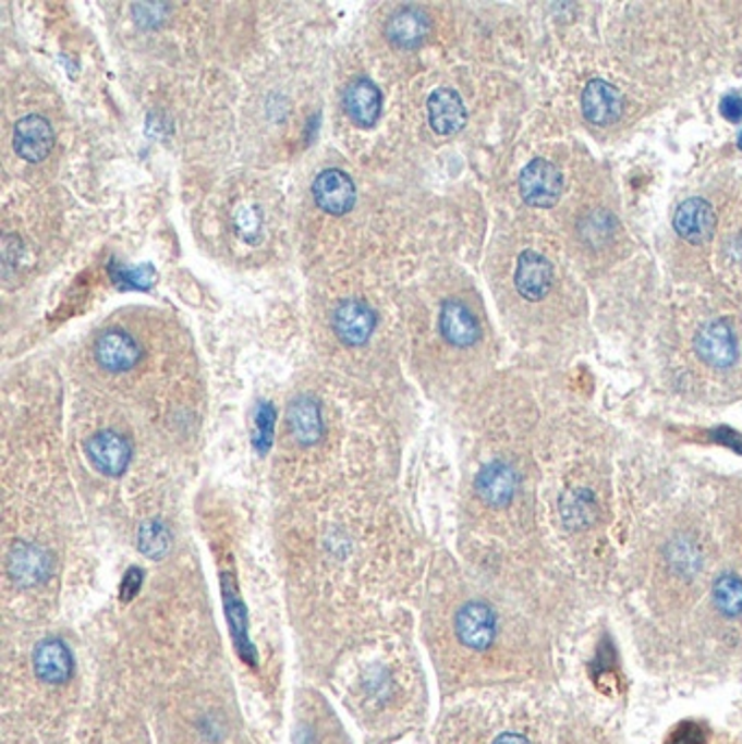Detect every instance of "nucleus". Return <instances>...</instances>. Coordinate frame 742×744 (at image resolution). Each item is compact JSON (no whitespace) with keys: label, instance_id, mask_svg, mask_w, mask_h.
Instances as JSON below:
<instances>
[{"label":"nucleus","instance_id":"bb28decb","mask_svg":"<svg viewBox=\"0 0 742 744\" xmlns=\"http://www.w3.org/2000/svg\"><path fill=\"white\" fill-rule=\"evenodd\" d=\"M495 744H530V741L521 734H501Z\"/></svg>","mask_w":742,"mask_h":744},{"label":"nucleus","instance_id":"aec40b11","mask_svg":"<svg viewBox=\"0 0 742 744\" xmlns=\"http://www.w3.org/2000/svg\"><path fill=\"white\" fill-rule=\"evenodd\" d=\"M713 597L717 608L726 614V617H739L742 612V580L739 575H723L715 582L713 588Z\"/></svg>","mask_w":742,"mask_h":744},{"label":"nucleus","instance_id":"0eeeda50","mask_svg":"<svg viewBox=\"0 0 742 744\" xmlns=\"http://www.w3.org/2000/svg\"><path fill=\"white\" fill-rule=\"evenodd\" d=\"M331 322H333L336 336L344 344L360 346V344H366V340L373 336L377 316L364 301L349 298L336 307Z\"/></svg>","mask_w":742,"mask_h":744},{"label":"nucleus","instance_id":"f3484780","mask_svg":"<svg viewBox=\"0 0 742 744\" xmlns=\"http://www.w3.org/2000/svg\"><path fill=\"white\" fill-rule=\"evenodd\" d=\"M33 669L35 675L52 686L65 684L72 678V654L59 638H46L35 647L33 654Z\"/></svg>","mask_w":742,"mask_h":744},{"label":"nucleus","instance_id":"f03ea898","mask_svg":"<svg viewBox=\"0 0 742 744\" xmlns=\"http://www.w3.org/2000/svg\"><path fill=\"white\" fill-rule=\"evenodd\" d=\"M312 194H314L316 205L323 211L331 214V216L349 214L353 209V205H355V198H357L353 179L346 172L338 170V168L323 170L314 179Z\"/></svg>","mask_w":742,"mask_h":744},{"label":"nucleus","instance_id":"cd10ccee","mask_svg":"<svg viewBox=\"0 0 742 744\" xmlns=\"http://www.w3.org/2000/svg\"><path fill=\"white\" fill-rule=\"evenodd\" d=\"M739 148H741V150H742V131H741V135H739Z\"/></svg>","mask_w":742,"mask_h":744},{"label":"nucleus","instance_id":"9d476101","mask_svg":"<svg viewBox=\"0 0 742 744\" xmlns=\"http://www.w3.org/2000/svg\"><path fill=\"white\" fill-rule=\"evenodd\" d=\"M516 290L523 298L527 301H543L551 285H554V266L551 261L536 253V251H523L516 264V275H514Z\"/></svg>","mask_w":742,"mask_h":744},{"label":"nucleus","instance_id":"39448f33","mask_svg":"<svg viewBox=\"0 0 742 744\" xmlns=\"http://www.w3.org/2000/svg\"><path fill=\"white\" fill-rule=\"evenodd\" d=\"M85 451H87L92 466L107 477H120L131 462V444L126 442L124 436L111 429L98 431L96 436H92L87 440Z\"/></svg>","mask_w":742,"mask_h":744},{"label":"nucleus","instance_id":"a211bd4d","mask_svg":"<svg viewBox=\"0 0 742 744\" xmlns=\"http://www.w3.org/2000/svg\"><path fill=\"white\" fill-rule=\"evenodd\" d=\"M440 331L445 340L453 346L466 349L473 346L482 331L477 318L471 314V309L458 301H447L440 309Z\"/></svg>","mask_w":742,"mask_h":744},{"label":"nucleus","instance_id":"ddd939ff","mask_svg":"<svg viewBox=\"0 0 742 744\" xmlns=\"http://www.w3.org/2000/svg\"><path fill=\"white\" fill-rule=\"evenodd\" d=\"M429 124L438 135H455L466 124V105L462 96L451 87H438L427 100Z\"/></svg>","mask_w":742,"mask_h":744},{"label":"nucleus","instance_id":"6ab92c4d","mask_svg":"<svg viewBox=\"0 0 742 744\" xmlns=\"http://www.w3.org/2000/svg\"><path fill=\"white\" fill-rule=\"evenodd\" d=\"M288 425L299 444L312 447L323 438L325 425L318 401L312 397H299L288 407Z\"/></svg>","mask_w":742,"mask_h":744},{"label":"nucleus","instance_id":"2eb2a0df","mask_svg":"<svg viewBox=\"0 0 742 744\" xmlns=\"http://www.w3.org/2000/svg\"><path fill=\"white\" fill-rule=\"evenodd\" d=\"M344 109L357 126L370 129L381 118L384 96L370 78H355L344 89Z\"/></svg>","mask_w":742,"mask_h":744},{"label":"nucleus","instance_id":"f8f14e48","mask_svg":"<svg viewBox=\"0 0 742 744\" xmlns=\"http://www.w3.org/2000/svg\"><path fill=\"white\" fill-rule=\"evenodd\" d=\"M94 355L105 370L126 373L139 362L142 351H139V344L126 331L109 329L96 340Z\"/></svg>","mask_w":742,"mask_h":744},{"label":"nucleus","instance_id":"20e7f679","mask_svg":"<svg viewBox=\"0 0 742 744\" xmlns=\"http://www.w3.org/2000/svg\"><path fill=\"white\" fill-rule=\"evenodd\" d=\"M695 351L715 368H730L739 359L737 338L726 320H713L704 325L695 336Z\"/></svg>","mask_w":742,"mask_h":744},{"label":"nucleus","instance_id":"4be33fe9","mask_svg":"<svg viewBox=\"0 0 742 744\" xmlns=\"http://www.w3.org/2000/svg\"><path fill=\"white\" fill-rule=\"evenodd\" d=\"M224 608H227V619H229V625H231V632H233V638L238 643V649L242 656L246 654H253V647L248 645V638H246V619H244V606L240 603L238 595H235V588L229 584V590L224 595Z\"/></svg>","mask_w":742,"mask_h":744},{"label":"nucleus","instance_id":"a878e982","mask_svg":"<svg viewBox=\"0 0 742 744\" xmlns=\"http://www.w3.org/2000/svg\"><path fill=\"white\" fill-rule=\"evenodd\" d=\"M139 586H142V571H137V569H131V571L126 573L124 582H122L120 597H122L124 601H131V599L135 597V593L139 590Z\"/></svg>","mask_w":742,"mask_h":744},{"label":"nucleus","instance_id":"f257e3e1","mask_svg":"<svg viewBox=\"0 0 742 744\" xmlns=\"http://www.w3.org/2000/svg\"><path fill=\"white\" fill-rule=\"evenodd\" d=\"M521 196L534 207H554L564 192L562 172L547 159L530 161L519 179Z\"/></svg>","mask_w":742,"mask_h":744},{"label":"nucleus","instance_id":"9b49d317","mask_svg":"<svg viewBox=\"0 0 742 744\" xmlns=\"http://www.w3.org/2000/svg\"><path fill=\"white\" fill-rule=\"evenodd\" d=\"M676 231L691 244H704L715 235L717 216L708 200L695 196L684 200L673 216Z\"/></svg>","mask_w":742,"mask_h":744},{"label":"nucleus","instance_id":"1a4fd4ad","mask_svg":"<svg viewBox=\"0 0 742 744\" xmlns=\"http://www.w3.org/2000/svg\"><path fill=\"white\" fill-rule=\"evenodd\" d=\"M582 111L591 124L608 126L623 115L621 92L604 78H593L582 94Z\"/></svg>","mask_w":742,"mask_h":744},{"label":"nucleus","instance_id":"412c9836","mask_svg":"<svg viewBox=\"0 0 742 744\" xmlns=\"http://www.w3.org/2000/svg\"><path fill=\"white\" fill-rule=\"evenodd\" d=\"M137 545L146 558L161 560L170 551V534L161 523L150 521V523L142 525V529L137 534Z\"/></svg>","mask_w":742,"mask_h":744},{"label":"nucleus","instance_id":"b1692460","mask_svg":"<svg viewBox=\"0 0 742 744\" xmlns=\"http://www.w3.org/2000/svg\"><path fill=\"white\" fill-rule=\"evenodd\" d=\"M272 431H275V407L270 403H261L255 416V431H253V444L259 455H266L272 444Z\"/></svg>","mask_w":742,"mask_h":744},{"label":"nucleus","instance_id":"6e6552de","mask_svg":"<svg viewBox=\"0 0 742 744\" xmlns=\"http://www.w3.org/2000/svg\"><path fill=\"white\" fill-rule=\"evenodd\" d=\"M52 144H54V133H52L50 122L44 115L28 113L17 120L13 129V148L22 159L31 163L41 161L52 150Z\"/></svg>","mask_w":742,"mask_h":744},{"label":"nucleus","instance_id":"423d86ee","mask_svg":"<svg viewBox=\"0 0 742 744\" xmlns=\"http://www.w3.org/2000/svg\"><path fill=\"white\" fill-rule=\"evenodd\" d=\"M50 571H52V560L48 551L37 545L17 542L11 547L7 556V573L22 588L41 584L50 575Z\"/></svg>","mask_w":742,"mask_h":744},{"label":"nucleus","instance_id":"5701e85b","mask_svg":"<svg viewBox=\"0 0 742 744\" xmlns=\"http://www.w3.org/2000/svg\"><path fill=\"white\" fill-rule=\"evenodd\" d=\"M562 514H564V523L580 527L586 525L588 519L595 514V497L588 490H575L569 492L562 501Z\"/></svg>","mask_w":742,"mask_h":744},{"label":"nucleus","instance_id":"7ed1b4c3","mask_svg":"<svg viewBox=\"0 0 742 744\" xmlns=\"http://www.w3.org/2000/svg\"><path fill=\"white\" fill-rule=\"evenodd\" d=\"M455 634L464 647L484 651L495 643L497 617L486 603L471 601L455 617Z\"/></svg>","mask_w":742,"mask_h":744},{"label":"nucleus","instance_id":"4468645a","mask_svg":"<svg viewBox=\"0 0 742 744\" xmlns=\"http://www.w3.org/2000/svg\"><path fill=\"white\" fill-rule=\"evenodd\" d=\"M431 31L429 15L418 7H401L386 22V37L403 50L418 48Z\"/></svg>","mask_w":742,"mask_h":744},{"label":"nucleus","instance_id":"393cba45","mask_svg":"<svg viewBox=\"0 0 742 744\" xmlns=\"http://www.w3.org/2000/svg\"><path fill=\"white\" fill-rule=\"evenodd\" d=\"M721 113H723L730 122H741L742 96H739V94H728V96L721 100Z\"/></svg>","mask_w":742,"mask_h":744},{"label":"nucleus","instance_id":"dca6fc26","mask_svg":"<svg viewBox=\"0 0 742 744\" xmlns=\"http://www.w3.org/2000/svg\"><path fill=\"white\" fill-rule=\"evenodd\" d=\"M477 495L492 508H506L519 488L516 471L506 462L486 464L475 481Z\"/></svg>","mask_w":742,"mask_h":744}]
</instances>
